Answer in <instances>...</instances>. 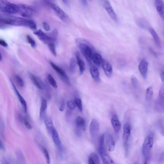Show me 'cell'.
Segmentation results:
<instances>
[{
	"instance_id": "6da1fadb",
	"label": "cell",
	"mask_w": 164,
	"mask_h": 164,
	"mask_svg": "<svg viewBox=\"0 0 164 164\" xmlns=\"http://www.w3.org/2000/svg\"><path fill=\"white\" fill-rule=\"evenodd\" d=\"M0 21L6 25L26 27L33 30L37 28L36 23L32 20L8 14H0Z\"/></svg>"
},
{
	"instance_id": "7a4b0ae2",
	"label": "cell",
	"mask_w": 164,
	"mask_h": 164,
	"mask_svg": "<svg viewBox=\"0 0 164 164\" xmlns=\"http://www.w3.org/2000/svg\"><path fill=\"white\" fill-rule=\"evenodd\" d=\"M76 42L82 54L86 60L90 62L92 60L93 47L86 40L79 38L76 40Z\"/></svg>"
},
{
	"instance_id": "3957f363",
	"label": "cell",
	"mask_w": 164,
	"mask_h": 164,
	"mask_svg": "<svg viewBox=\"0 0 164 164\" xmlns=\"http://www.w3.org/2000/svg\"><path fill=\"white\" fill-rule=\"evenodd\" d=\"M154 141V136L152 133L148 134L145 139L142 148V153L145 159V164L147 163L150 160Z\"/></svg>"
},
{
	"instance_id": "277c9868",
	"label": "cell",
	"mask_w": 164,
	"mask_h": 164,
	"mask_svg": "<svg viewBox=\"0 0 164 164\" xmlns=\"http://www.w3.org/2000/svg\"><path fill=\"white\" fill-rule=\"evenodd\" d=\"M18 13L25 18L31 17L36 13V10L34 7L25 4L17 5Z\"/></svg>"
},
{
	"instance_id": "5b68a950",
	"label": "cell",
	"mask_w": 164,
	"mask_h": 164,
	"mask_svg": "<svg viewBox=\"0 0 164 164\" xmlns=\"http://www.w3.org/2000/svg\"><path fill=\"white\" fill-rule=\"evenodd\" d=\"M0 10L8 14L18 13L17 5L9 2L7 0H0Z\"/></svg>"
},
{
	"instance_id": "8992f818",
	"label": "cell",
	"mask_w": 164,
	"mask_h": 164,
	"mask_svg": "<svg viewBox=\"0 0 164 164\" xmlns=\"http://www.w3.org/2000/svg\"><path fill=\"white\" fill-rule=\"evenodd\" d=\"M46 5L52 9L55 14L62 21L68 22L70 19L68 15L59 7L54 3H45Z\"/></svg>"
},
{
	"instance_id": "52a82bcc",
	"label": "cell",
	"mask_w": 164,
	"mask_h": 164,
	"mask_svg": "<svg viewBox=\"0 0 164 164\" xmlns=\"http://www.w3.org/2000/svg\"><path fill=\"white\" fill-rule=\"evenodd\" d=\"M131 127L129 123H126L124 124L123 128L122 139L126 155L128 153V142L131 135Z\"/></svg>"
},
{
	"instance_id": "ba28073f",
	"label": "cell",
	"mask_w": 164,
	"mask_h": 164,
	"mask_svg": "<svg viewBox=\"0 0 164 164\" xmlns=\"http://www.w3.org/2000/svg\"><path fill=\"white\" fill-rule=\"evenodd\" d=\"M164 88L162 85L155 104L156 111L160 113H163L164 110Z\"/></svg>"
},
{
	"instance_id": "9c48e42d",
	"label": "cell",
	"mask_w": 164,
	"mask_h": 164,
	"mask_svg": "<svg viewBox=\"0 0 164 164\" xmlns=\"http://www.w3.org/2000/svg\"><path fill=\"white\" fill-rule=\"evenodd\" d=\"M101 4L104 8L106 10L112 19L116 22H118V19L115 12L108 0H100Z\"/></svg>"
},
{
	"instance_id": "30bf717a",
	"label": "cell",
	"mask_w": 164,
	"mask_h": 164,
	"mask_svg": "<svg viewBox=\"0 0 164 164\" xmlns=\"http://www.w3.org/2000/svg\"><path fill=\"white\" fill-rule=\"evenodd\" d=\"M50 133L51 134L53 142L56 146L60 149L61 150L62 148V145L61 140L54 126L51 127Z\"/></svg>"
},
{
	"instance_id": "8fae6325",
	"label": "cell",
	"mask_w": 164,
	"mask_h": 164,
	"mask_svg": "<svg viewBox=\"0 0 164 164\" xmlns=\"http://www.w3.org/2000/svg\"><path fill=\"white\" fill-rule=\"evenodd\" d=\"M34 34L37 36L39 39L45 44H49L53 43L49 34H46L43 32L41 30L34 32Z\"/></svg>"
},
{
	"instance_id": "7c38bea8",
	"label": "cell",
	"mask_w": 164,
	"mask_h": 164,
	"mask_svg": "<svg viewBox=\"0 0 164 164\" xmlns=\"http://www.w3.org/2000/svg\"><path fill=\"white\" fill-rule=\"evenodd\" d=\"M50 64L52 68L59 75L63 80L68 85H70V83L69 80L64 70L61 68L57 66L52 62H51Z\"/></svg>"
},
{
	"instance_id": "4fadbf2b",
	"label": "cell",
	"mask_w": 164,
	"mask_h": 164,
	"mask_svg": "<svg viewBox=\"0 0 164 164\" xmlns=\"http://www.w3.org/2000/svg\"><path fill=\"white\" fill-rule=\"evenodd\" d=\"M148 66V62L144 59L140 61L138 66L139 71L145 80H146L147 78Z\"/></svg>"
},
{
	"instance_id": "5bb4252c",
	"label": "cell",
	"mask_w": 164,
	"mask_h": 164,
	"mask_svg": "<svg viewBox=\"0 0 164 164\" xmlns=\"http://www.w3.org/2000/svg\"><path fill=\"white\" fill-rule=\"evenodd\" d=\"M99 124L98 122L95 119L91 121L89 127V131L91 136L94 138L96 137L99 132Z\"/></svg>"
},
{
	"instance_id": "9a60e30c",
	"label": "cell",
	"mask_w": 164,
	"mask_h": 164,
	"mask_svg": "<svg viewBox=\"0 0 164 164\" xmlns=\"http://www.w3.org/2000/svg\"><path fill=\"white\" fill-rule=\"evenodd\" d=\"M111 122L115 132L118 133L120 132L121 125L118 116L115 114H113L112 117Z\"/></svg>"
},
{
	"instance_id": "2e32d148",
	"label": "cell",
	"mask_w": 164,
	"mask_h": 164,
	"mask_svg": "<svg viewBox=\"0 0 164 164\" xmlns=\"http://www.w3.org/2000/svg\"><path fill=\"white\" fill-rule=\"evenodd\" d=\"M102 66L105 75L108 77L110 78L113 74V69L111 64L106 60H104Z\"/></svg>"
},
{
	"instance_id": "e0dca14e",
	"label": "cell",
	"mask_w": 164,
	"mask_h": 164,
	"mask_svg": "<svg viewBox=\"0 0 164 164\" xmlns=\"http://www.w3.org/2000/svg\"><path fill=\"white\" fill-rule=\"evenodd\" d=\"M155 5L157 12L161 18L164 20V7L162 0H155Z\"/></svg>"
},
{
	"instance_id": "ac0fdd59",
	"label": "cell",
	"mask_w": 164,
	"mask_h": 164,
	"mask_svg": "<svg viewBox=\"0 0 164 164\" xmlns=\"http://www.w3.org/2000/svg\"><path fill=\"white\" fill-rule=\"evenodd\" d=\"M90 74L93 79L97 83H100L101 80L98 69L94 65H92L90 69Z\"/></svg>"
},
{
	"instance_id": "d6986e66",
	"label": "cell",
	"mask_w": 164,
	"mask_h": 164,
	"mask_svg": "<svg viewBox=\"0 0 164 164\" xmlns=\"http://www.w3.org/2000/svg\"><path fill=\"white\" fill-rule=\"evenodd\" d=\"M31 79L35 85L39 89L42 90L44 85L43 81L40 78L33 75H30Z\"/></svg>"
},
{
	"instance_id": "ffe728a7",
	"label": "cell",
	"mask_w": 164,
	"mask_h": 164,
	"mask_svg": "<svg viewBox=\"0 0 164 164\" xmlns=\"http://www.w3.org/2000/svg\"><path fill=\"white\" fill-rule=\"evenodd\" d=\"M149 31L152 37H153L157 47L160 49H162V46L161 41L157 33L153 29L151 28L149 29Z\"/></svg>"
},
{
	"instance_id": "44dd1931",
	"label": "cell",
	"mask_w": 164,
	"mask_h": 164,
	"mask_svg": "<svg viewBox=\"0 0 164 164\" xmlns=\"http://www.w3.org/2000/svg\"><path fill=\"white\" fill-rule=\"evenodd\" d=\"M76 56L77 63L79 66L80 74L81 75H83L85 69V63L83 60H82L80 54L78 52L76 53Z\"/></svg>"
},
{
	"instance_id": "7402d4cb",
	"label": "cell",
	"mask_w": 164,
	"mask_h": 164,
	"mask_svg": "<svg viewBox=\"0 0 164 164\" xmlns=\"http://www.w3.org/2000/svg\"><path fill=\"white\" fill-rule=\"evenodd\" d=\"M10 81L11 83L12 84L13 87L14 88V89L16 93V94L20 102H21L22 105H23V108H24L25 112V113H26L27 110V104L26 102V101L24 98H23L20 94L17 89L14 83H13L12 81L11 80H10Z\"/></svg>"
},
{
	"instance_id": "603a6c76",
	"label": "cell",
	"mask_w": 164,
	"mask_h": 164,
	"mask_svg": "<svg viewBox=\"0 0 164 164\" xmlns=\"http://www.w3.org/2000/svg\"><path fill=\"white\" fill-rule=\"evenodd\" d=\"M106 142L109 151L110 152L113 151L115 148V144L113 138L111 135H107Z\"/></svg>"
},
{
	"instance_id": "cb8c5ba5",
	"label": "cell",
	"mask_w": 164,
	"mask_h": 164,
	"mask_svg": "<svg viewBox=\"0 0 164 164\" xmlns=\"http://www.w3.org/2000/svg\"><path fill=\"white\" fill-rule=\"evenodd\" d=\"M153 94V88L152 87H149L147 89L146 95L145 100L148 106L150 105L152 98Z\"/></svg>"
},
{
	"instance_id": "d4e9b609",
	"label": "cell",
	"mask_w": 164,
	"mask_h": 164,
	"mask_svg": "<svg viewBox=\"0 0 164 164\" xmlns=\"http://www.w3.org/2000/svg\"><path fill=\"white\" fill-rule=\"evenodd\" d=\"M100 154L103 162L105 164H115L113 161L111 157L107 154L106 151L102 152Z\"/></svg>"
},
{
	"instance_id": "484cf974",
	"label": "cell",
	"mask_w": 164,
	"mask_h": 164,
	"mask_svg": "<svg viewBox=\"0 0 164 164\" xmlns=\"http://www.w3.org/2000/svg\"><path fill=\"white\" fill-rule=\"evenodd\" d=\"M47 108V102L45 100H43L42 102L40 109V117L41 119H44Z\"/></svg>"
},
{
	"instance_id": "4316f807",
	"label": "cell",
	"mask_w": 164,
	"mask_h": 164,
	"mask_svg": "<svg viewBox=\"0 0 164 164\" xmlns=\"http://www.w3.org/2000/svg\"><path fill=\"white\" fill-rule=\"evenodd\" d=\"M88 163L89 164H99L100 161L99 158L95 153H91L89 157Z\"/></svg>"
},
{
	"instance_id": "83f0119b",
	"label": "cell",
	"mask_w": 164,
	"mask_h": 164,
	"mask_svg": "<svg viewBox=\"0 0 164 164\" xmlns=\"http://www.w3.org/2000/svg\"><path fill=\"white\" fill-rule=\"evenodd\" d=\"M92 60L95 64L99 66L102 65L104 61L101 56L98 53H95L93 55Z\"/></svg>"
},
{
	"instance_id": "f1b7e54d",
	"label": "cell",
	"mask_w": 164,
	"mask_h": 164,
	"mask_svg": "<svg viewBox=\"0 0 164 164\" xmlns=\"http://www.w3.org/2000/svg\"><path fill=\"white\" fill-rule=\"evenodd\" d=\"M76 125L79 127L82 128L83 130L85 129V121L84 118L80 116H78L75 120Z\"/></svg>"
},
{
	"instance_id": "f546056e",
	"label": "cell",
	"mask_w": 164,
	"mask_h": 164,
	"mask_svg": "<svg viewBox=\"0 0 164 164\" xmlns=\"http://www.w3.org/2000/svg\"><path fill=\"white\" fill-rule=\"evenodd\" d=\"M44 122L47 129L50 132L51 127L54 126L52 119L50 117L46 116L44 118Z\"/></svg>"
},
{
	"instance_id": "4dcf8cb0",
	"label": "cell",
	"mask_w": 164,
	"mask_h": 164,
	"mask_svg": "<svg viewBox=\"0 0 164 164\" xmlns=\"http://www.w3.org/2000/svg\"><path fill=\"white\" fill-rule=\"evenodd\" d=\"M76 68V61L74 58H72L70 60V72L73 74L75 73Z\"/></svg>"
},
{
	"instance_id": "1f68e13d",
	"label": "cell",
	"mask_w": 164,
	"mask_h": 164,
	"mask_svg": "<svg viewBox=\"0 0 164 164\" xmlns=\"http://www.w3.org/2000/svg\"><path fill=\"white\" fill-rule=\"evenodd\" d=\"M48 79L49 83L55 89H56L57 86L56 82L53 77L51 74H49L48 76Z\"/></svg>"
},
{
	"instance_id": "d6a6232c",
	"label": "cell",
	"mask_w": 164,
	"mask_h": 164,
	"mask_svg": "<svg viewBox=\"0 0 164 164\" xmlns=\"http://www.w3.org/2000/svg\"><path fill=\"white\" fill-rule=\"evenodd\" d=\"M74 102L80 112L83 111V104L81 99L80 98H76L74 99Z\"/></svg>"
},
{
	"instance_id": "836d02e7",
	"label": "cell",
	"mask_w": 164,
	"mask_h": 164,
	"mask_svg": "<svg viewBox=\"0 0 164 164\" xmlns=\"http://www.w3.org/2000/svg\"><path fill=\"white\" fill-rule=\"evenodd\" d=\"M42 150L46 163L49 164L51 162V159L48 151L45 147L42 148Z\"/></svg>"
},
{
	"instance_id": "e575fe53",
	"label": "cell",
	"mask_w": 164,
	"mask_h": 164,
	"mask_svg": "<svg viewBox=\"0 0 164 164\" xmlns=\"http://www.w3.org/2000/svg\"><path fill=\"white\" fill-rule=\"evenodd\" d=\"M58 33V30L56 29H55L52 31L49 34L50 37L54 42H55L56 40Z\"/></svg>"
},
{
	"instance_id": "d590c367",
	"label": "cell",
	"mask_w": 164,
	"mask_h": 164,
	"mask_svg": "<svg viewBox=\"0 0 164 164\" xmlns=\"http://www.w3.org/2000/svg\"><path fill=\"white\" fill-rule=\"evenodd\" d=\"M137 23L138 25L142 28L145 29L147 27V22L143 19H138L137 20Z\"/></svg>"
},
{
	"instance_id": "8d00e7d4",
	"label": "cell",
	"mask_w": 164,
	"mask_h": 164,
	"mask_svg": "<svg viewBox=\"0 0 164 164\" xmlns=\"http://www.w3.org/2000/svg\"><path fill=\"white\" fill-rule=\"evenodd\" d=\"M15 79L17 84L20 87H22L24 86V82L22 78L18 75H16Z\"/></svg>"
},
{
	"instance_id": "74e56055",
	"label": "cell",
	"mask_w": 164,
	"mask_h": 164,
	"mask_svg": "<svg viewBox=\"0 0 164 164\" xmlns=\"http://www.w3.org/2000/svg\"><path fill=\"white\" fill-rule=\"evenodd\" d=\"M49 48L52 54L54 56L56 55L55 46L54 43H51L48 44Z\"/></svg>"
},
{
	"instance_id": "f35d334b",
	"label": "cell",
	"mask_w": 164,
	"mask_h": 164,
	"mask_svg": "<svg viewBox=\"0 0 164 164\" xmlns=\"http://www.w3.org/2000/svg\"><path fill=\"white\" fill-rule=\"evenodd\" d=\"M132 83L133 87L135 89L138 87V81L137 78L134 75H133L131 78Z\"/></svg>"
},
{
	"instance_id": "ab89813d",
	"label": "cell",
	"mask_w": 164,
	"mask_h": 164,
	"mask_svg": "<svg viewBox=\"0 0 164 164\" xmlns=\"http://www.w3.org/2000/svg\"><path fill=\"white\" fill-rule=\"evenodd\" d=\"M27 37L28 42L31 45L32 47H36V45L35 41L29 35L27 36Z\"/></svg>"
},
{
	"instance_id": "60d3db41",
	"label": "cell",
	"mask_w": 164,
	"mask_h": 164,
	"mask_svg": "<svg viewBox=\"0 0 164 164\" xmlns=\"http://www.w3.org/2000/svg\"><path fill=\"white\" fill-rule=\"evenodd\" d=\"M67 106L68 108L71 110H74L75 106V104L72 101H69L67 103Z\"/></svg>"
},
{
	"instance_id": "b9f144b4",
	"label": "cell",
	"mask_w": 164,
	"mask_h": 164,
	"mask_svg": "<svg viewBox=\"0 0 164 164\" xmlns=\"http://www.w3.org/2000/svg\"><path fill=\"white\" fill-rule=\"evenodd\" d=\"M42 25L44 29L46 31H49L50 30V26L48 23L46 22H43Z\"/></svg>"
},
{
	"instance_id": "7bdbcfd3",
	"label": "cell",
	"mask_w": 164,
	"mask_h": 164,
	"mask_svg": "<svg viewBox=\"0 0 164 164\" xmlns=\"http://www.w3.org/2000/svg\"><path fill=\"white\" fill-rule=\"evenodd\" d=\"M24 123L27 128L29 129H31L32 128L31 125L29 122L26 119L24 120Z\"/></svg>"
},
{
	"instance_id": "ee69618b",
	"label": "cell",
	"mask_w": 164,
	"mask_h": 164,
	"mask_svg": "<svg viewBox=\"0 0 164 164\" xmlns=\"http://www.w3.org/2000/svg\"><path fill=\"white\" fill-rule=\"evenodd\" d=\"M0 45L4 47H7L8 45L6 42L0 39Z\"/></svg>"
},
{
	"instance_id": "f6af8a7d",
	"label": "cell",
	"mask_w": 164,
	"mask_h": 164,
	"mask_svg": "<svg viewBox=\"0 0 164 164\" xmlns=\"http://www.w3.org/2000/svg\"><path fill=\"white\" fill-rule=\"evenodd\" d=\"M65 108V104L64 102H63L61 105V106L60 108V110L61 112L63 111Z\"/></svg>"
},
{
	"instance_id": "bcb514c9",
	"label": "cell",
	"mask_w": 164,
	"mask_h": 164,
	"mask_svg": "<svg viewBox=\"0 0 164 164\" xmlns=\"http://www.w3.org/2000/svg\"><path fill=\"white\" fill-rule=\"evenodd\" d=\"M80 1L84 6L86 7L88 6L87 0H80Z\"/></svg>"
},
{
	"instance_id": "7dc6e473",
	"label": "cell",
	"mask_w": 164,
	"mask_h": 164,
	"mask_svg": "<svg viewBox=\"0 0 164 164\" xmlns=\"http://www.w3.org/2000/svg\"><path fill=\"white\" fill-rule=\"evenodd\" d=\"M5 124L3 121H2L1 123V130L2 133H3L5 131Z\"/></svg>"
},
{
	"instance_id": "c3c4849f",
	"label": "cell",
	"mask_w": 164,
	"mask_h": 164,
	"mask_svg": "<svg viewBox=\"0 0 164 164\" xmlns=\"http://www.w3.org/2000/svg\"><path fill=\"white\" fill-rule=\"evenodd\" d=\"M0 149L3 151L5 150V146L1 139H0Z\"/></svg>"
},
{
	"instance_id": "681fc988",
	"label": "cell",
	"mask_w": 164,
	"mask_h": 164,
	"mask_svg": "<svg viewBox=\"0 0 164 164\" xmlns=\"http://www.w3.org/2000/svg\"><path fill=\"white\" fill-rule=\"evenodd\" d=\"M160 75L161 81H162V83H163L164 80V72L163 71H161L160 74Z\"/></svg>"
},
{
	"instance_id": "f907efd6",
	"label": "cell",
	"mask_w": 164,
	"mask_h": 164,
	"mask_svg": "<svg viewBox=\"0 0 164 164\" xmlns=\"http://www.w3.org/2000/svg\"><path fill=\"white\" fill-rule=\"evenodd\" d=\"M7 25L0 21V29H3L6 28Z\"/></svg>"
},
{
	"instance_id": "816d5d0a",
	"label": "cell",
	"mask_w": 164,
	"mask_h": 164,
	"mask_svg": "<svg viewBox=\"0 0 164 164\" xmlns=\"http://www.w3.org/2000/svg\"><path fill=\"white\" fill-rule=\"evenodd\" d=\"M64 4L67 6H69L70 3V0H62Z\"/></svg>"
},
{
	"instance_id": "f5cc1de1",
	"label": "cell",
	"mask_w": 164,
	"mask_h": 164,
	"mask_svg": "<svg viewBox=\"0 0 164 164\" xmlns=\"http://www.w3.org/2000/svg\"><path fill=\"white\" fill-rule=\"evenodd\" d=\"M43 1L45 3H54L55 2V0H43Z\"/></svg>"
},
{
	"instance_id": "db71d44e",
	"label": "cell",
	"mask_w": 164,
	"mask_h": 164,
	"mask_svg": "<svg viewBox=\"0 0 164 164\" xmlns=\"http://www.w3.org/2000/svg\"><path fill=\"white\" fill-rule=\"evenodd\" d=\"M2 55L1 53H0V61L2 60Z\"/></svg>"
}]
</instances>
